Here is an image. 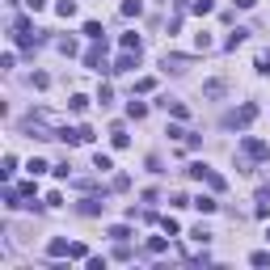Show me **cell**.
Instances as JSON below:
<instances>
[{"label":"cell","instance_id":"cell-1","mask_svg":"<svg viewBox=\"0 0 270 270\" xmlns=\"http://www.w3.org/2000/svg\"><path fill=\"white\" fill-rule=\"evenodd\" d=\"M186 173H190V178H194V182H207V186H211V190H224V178H220V173H215V169H211V165H203V160H194V165H190V169H186Z\"/></svg>","mask_w":270,"mask_h":270},{"label":"cell","instance_id":"cell-2","mask_svg":"<svg viewBox=\"0 0 270 270\" xmlns=\"http://www.w3.org/2000/svg\"><path fill=\"white\" fill-rule=\"evenodd\" d=\"M241 156H249V160H266V156H270V148H266L257 135H245V139H241Z\"/></svg>","mask_w":270,"mask_h":270},{"label":"cell","instance_id":"cell-3","mask_svg":"<svg viewBox=\"0 0 270 270\" xmlns=\"http://www.w3.org/2000/svg\"><path fill=\"white\" fill-rule=\"evenodd\" d=\"M85 68H93V72H110V68H105V38L85 51Z\"/></svg>","mask_w":270,"mask_h":270},{"label":"cell","instance_id":"cell-4","mask_svg":"<svg viewBox=\"0 0 270 270\" xmlns=\"http://www.w3.org/2000/svg\"><path fill=\"white\" fill-rule=\"evenodd\" d=\"M253 119H257V105H241V110H232L224 119V127H249Z\"/></svg>","mask_w":270,"mask_h":270},{"label":"cell","instance_id":"cell-5","mask_svg":"<svg viewBox=\"0 0 270 270\" xmlns=\"http://www.w3.org/2000/svg\"><path fill=\"white\" fill-rule=\"evenodd\" d=\"M224 93H228V80H220V76H211L207 85H203V97H207V101H220Z\"/></svg>","mask_w":270,"mask_h":270},{"label":"cell","instance_id":"cell-6","mask_svg":"<svg viewBox=\"0 0 270 270\" xmlns=\"http://www.w3.org/2000/svg\"><path fill=\"white\" fill-rule=\"evenodd\" d=\"M190 64H194L190 55H165V60H160V68H165V72H186Z\"/></svg>","mask_w":270,"mask_h":270},{"label":"cell","instance_id":"cell-7","mask_svg":"<svg viewBox=\"0 0 270 270\" xmlns=\"http://www.w3.org/2000/svg\"><path fill=\"white\" fill-rule=\"evenodd\" d=\"M101 211H105V203H101V198H97V194H89V198H80V215H101Z\"/></svg>","mask_w":270,"mask_h":270},{"label":"cell","instance_id":"cell-8","mask_svg":"<svg viewBox=\"0 0 270 270\" xmlns=\"http://www.w3.org/2000/svg\"><path fill=\"white\" fill-rule=\"evenodd\" d=\"M160 105H165V110L173 114V119H190V110H186V105H182L178 97H160Z\"/></svg>","mask_w":270,"mask_h":270},{"label":"cell","instance_id":"cell-9","mask_svg":"<svg viewBox=\"0 0 270 270\" xmlns=\"http://www.w3.org/2000/svg\"><path fill=\"white\" fill-rule=\"evenodd\" d=\"M135 60H139V51H123L119 60H114V72H131V68H135Z\"/></svg>","mask_w":270,"mask_h":270},{"label":"cell","instance_id":"cell-10","mask_svg":"<svg viewBox=\"0 0 270 270\" xmlns=\"http://www.w3.org/2000/svg\"><path fill=\"white\" fill-rule=\"evenodd\" d=\"M46 253H51V257H68V253H72V245H68L64 237H51V245H46Z\"/></svg>","mask_w":270,"mask_h":270},{"label":"cell","instance_id":"cell-11","mask_svg":"<svg viewBox=\"0 0 270 270\" xmlns=\"http://www.w3.org/2000/svg\"><path fill=\"white\" fill-rule=\"evenodd\" d=\"M110 139H114V148H127V144H131V135H127V127H123V123H114V127H110Z\"/></svg>","mask_w":270,"mask_h":270},{"label":"cell","instance_id":"cell-12","mask_svg":"<svg viewBox=\"0 0 270 270\" xmlns=\"http://www.w3.org/2000/svg\"><path fill=\"white\" fill-rule=\"evenodd\" d=\"M190 13H194V17H207V13H215V0H194V5H190Z\"/></svg>","mask_w":270,"mask_h":270},{"label":"cell","instance_id":"cell-13","mask_svg":"<svg viewBox=\"0 0 270 270\" xmlns=\"http://www.w3.org/2000/svg\"><path fill=\"white\" fill-rule=\"evenodd\" d=\"M194 207L203 211V215H211V211H215L220 203H215V198H211V194H198V198H194Z\"/></svg>","mask_w":270,"mask_h":270},{"label":"cell","instance_id":"cell-14","mask_svg":"<svg viewBox=\"0 0 270 270\" xmlns=\"http://www.w3.org/2000/svg\"><path fill=\"white\" fill-rule=\"evenodd\" d=\"M144 13V0H123V17H139Z\"/></svg>","mask_w":270,"mask_h":270},{"label":"cell","instance_id":"cell-15","mask_svg":"<svg viewBox=\"0 0 270 270\" xmlns=\"http://www.w3.org/2000/svg\"><path fill=\"white\" fill-rule=\"evenodd\" d=\"M127 114H131V119L139 123V119H144V114H148V105H144V101H135V97H131V101H127Z\"/></svg>","mask_w":270,"mask_h":270},{"label":"cell","instance_id":"cell-16","mask_svg":"<svg viewBox=\"0 0 270 270\" xmlns=\"http://www.w3.org/2000/svg\"><path fill=\"white\" fill-rule=\"evenodd\" d=\"M245 38H249V30H232V34H228V42H224V46H228V51H237V46H241Z\"/></svg>","mask_w":270,"mask_h":270},{"label":"cell","instance_id":"cell-17","mask_svg":"<svg viewBox=\"0 0 270 270\" xmlns=\"http://www.w3.org/2000/svg\"><path fill=\"white\" fill-rule=\"evenodd\" d=\"M85 34H89V38H93V42H101V38H105V30H101V21H85Z\"/></svg>","mask_w":270,"mask_h":270},{"label":"cell","instance_id":"cell-18","mask_svg":"<svg viewBox=\"0 0 270 270\" xmlns=\"http://www.w3.org/2000/svg\"><path fill=\"white\" fill-rule=\"evenodd\" d=\"M72 144H93V127H76V131H72Z\"/></svg>","mask_w":270,"mask_h":270},{"label":"cell","instance_id":"cell-19","mask_svg":"<svg viewBox=\"0 0 270 270\" xmlns=\"http://www.w3.org/2000/svg\"><path fill=\"white\" fill-rule=\"evenodd\" d=\"M253 68H257V72H262V76H270V51H257V60H253Z\"/></svg>","mask_w":270,"mask_h":270},{"label":"cell","instance_id":"cell-20","mask_svg":"<svg viewBox=\"0 0 270 270\" xmlns=\"http://www.w3.org/2000/svg\"><path fill=\"white\" fill-rule=\"evenodd\" d=\"M55 13H60V17H76V0H60V5H55Z\"/></svg>","mask_w":270,"mask_h":270},{"label":"cell","instance_id":"cell-21","mask_svg":"<svg viewBox=\"0 0 270 270\" xmlns=\"http://www.w3.org/2000/svg\"><path fill=\"white\" fill-rule=\"evenodd\" d=\"M93 169H101V173H110L114 169V160L105 156V152H97V156H93Z\"/></svg>","mask_w":270,"mask_h":270},{"label":"cell","instance_id":"cell-22","mask_svg":"<svg viewBox=\"0 0 270 270\" xmlns=\"http://www.w3.org/2000/svg\"><path fill=\"white\" fill-rule=\"evenodd\" d=\"M119 42H123V51H139V46H144V42H139V34H123Z\"/></svg>","mask_w":270,"mask_h":270},{"label":"cell","instance_id":"cell-23","mask_svg":"<svg viewBox=\"0 0 270 270\" xmlns=\"http://www.w3.org/2000/svg\"><path fill=\"white\" fill-rule=\"evenodd\" d=\"M68 105H72V114H85V110H89V97H85V93H76Z\"/></svg>","mask_w":270,"mask_h":270},{"label":"cell","instance_id":"cell-24","mask_svg":"<svg viewBox=\"0 0 270 270\" xmlns=\"http://www.w3.org/2000/svg\"><path fill=\"white\" fill-rule=\"evenodd\" d=\"M13 169H17V156H5V160H0V178H13Z\"/></svg>","mask_w":270,"mask_h":270},{"label":"cell","instance_id":"cell-25","mask_svg":"<svg viewBox=\"0 0 270 270\" xmlns=\"http://www.w3.org/2000/svg\"><path fill=\"white\" fill-rule=\"evenodd\" d=\"M165 249H169L165 237H152V241H148V253H165Z\"/></svg>","mask_w":270,"mask_h":270},{"label":"cell","instance_id":"cell-26","mask_svg":"<svg viewBox=\"0 0 270 270\" xmlns=\"http://www.w3.org/2000/svg\"><path fill=\"white\" fill-rule=\"evenodd\" d=\"M160 228H165L169 237H178V232H182V224H178V220H173V215H165V220H160Z\"/></svg>","mask_w":270,"mask_h":270},{"label":"cell","instance_id":"cell-27","mask_svg":"<svg viewBox=\"0 0 270 270\" xmlns=\"http://www.w3.org/2000/svg\"><path fill=\"white\" fill-rule=\"evenodd\" d=\"M26 169L34 173V178H38V173H46V169H51V165H46V160H42V156H34V160H30V165H26Z\"/></svg>","mask_w":270,"mask_h":270},{"label":"cell","instance_id":"cell-28","mask_svg":"<svg viewBox=\"0 0 270 270\" xmlns=\"http://www.w3.org/2000/svg\"><path fill=\"white\" fill-rule=\"evenodd\" d=\"M194 46H198V51H211V34H207V30L194 34Z\"/></svg>","mask_w":270,"mask_h":270},{"label":"cell","instance_id":"cell-29","mask_svg":"<svg viewBox=\"0 0 270 270\" xmlns=\"http://www.w3.org/2000/svg\"><path fill=\"white\" fill-rule=\"evenodd\" d=\"M190 237H194V241H198V245H207V241H211V228H203V224H198V228H194V232H190Z\"/></svg>","mask_w":270,"mask_h":270},{"label":"cell","instance_id":"cell-30","mask_svg":"<svg viewBox=\"0 0 270 270\" xmlns=\"http://www.w3.org/2000/svg\"><path fill=\"white\" fill-rule=\"evenodd\" d=\"M55 46H60L64 55H76V38H60V42H55Z\"/></svg>","mask_w":270,"mask_h":270},{"label":"cell","instance_id":"cell-31","mask_svg":"<svg viewBox=\"0 0 270 270\" xmlns=\"http://www.w3.org/2000/svg\"><path fill=\"white\" fill-rule=\"evenodd\" d=\"M68 257H76V262H80V257H85V262H89V249H85V245H80V241H72V253H68Z\"/></svg>","mask_w":270,"mask_h":270},{"label":"cell","instance_id":"cell-32","mask_svg":"<svg viewBox=\"0 0 270 270\" xmlns=\"http://www.w3.org/2000/svg\"><path fill=\"white\" fill-rule=\"evenodd\" d=\"M110 237H114V241H127V237H131V228H123V224H114V228H110Z\"/></svg>","mask_w":270,"mask_h":270},{"label":"cell","instance_id":"cell-33","mask_svg":"<svg viewBox=\"0 0 270 270\" xmlns=\"http://www.w3.org/2000/svg\"><path fill=\"white\" fill-rule=\"evenodd\" d=\"M152 85H156V80H152V76H144V80H135V93H152Z\"/></svg>","mask_w":270,"mask_h":270},{"label":"cell","instance_id":"cell-34","mask_svg":"<svg viewBox=\"0 0 270 270\" xmlns=\"http://www.w3.org/2000/svg\"><path fill=\"white\" fill-rule=\"evenodd\" d=\"M249 262H253V266H270V253H266V249H257V253L249 257Z\"/></svg>","mask_w":270,"mask_h":270},{"label":"cell","instance_id":"cell-35","mask_svg":"<svg viewBox=\"0 0 270 270\" xmlns=\"http://www.w3.org/2000/svg\"><path fill=\"white\" fill-rule=\"evenodd\" d=\"M26 9H30V13H42V9H46V0H26Z\"/></svg>","mask_w":270,"mask_h":270},{"label":"cell","instance_id":"cell-36","mask_svg":"<svg viewBox=\"0 0 270 270\" xmlns=\"http://www.w3.org/2000/svg\"><path fill=\"white\" fill-rule=\"evenodd\" d=\"M257 5V0H237V9H253Z\"/></svg>","mask_w":270,"mask_h":270},{"label":"cell","instance_id":"cell-37","mask_svg":"<svg viewBox=\"0 0 270 270\" xmlns=\"http://www.w3.org/2000/svg\"><path fill=\"white\" fill-rule=\"evenodd\" d=\"M266 241H270V228H266Z\"/></svg>","mask_w":270,"mask_h":270}]
</instances>
